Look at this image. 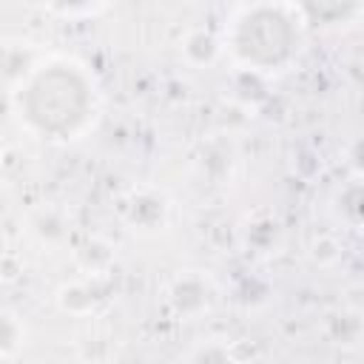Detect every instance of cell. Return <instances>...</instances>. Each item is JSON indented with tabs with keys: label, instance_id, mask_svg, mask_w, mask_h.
Segmentation results:
<instances>
[{
	"label": "cell",
	"instance_id": "obj_1",
	"mask_svg": "<svg viewBox=\"0 0 364 364\" xmlns=\"http://www.w3.org/2000/svg\"><path fill=\"white\" fill-rule=\"evenodd\" d=\"M31 117L46 128H65L80 117L82 108V85L68 74H48L43 77L28 100Z\"/></svg>",
	"mask_w": 364,
	"mask_h": 364
},
{
	"label": "cell",
	"instance_id": "obj_2",
	"mask_svg": "<svg viewBox=\"0 0 364 364\" xmlns=\"http://www.w3.org/2000/svg\"><path fill=\"white\" fill-rule=\"evenodd\" d=\"M242 46L247 54H253L259 60H276L290 46V28L284 26V20L279 14L262 11L247 20V26L242 31Z\"/></svg>",
	"mask_w": 364,
	"mask_h": 364
},
{
	"label": "cell",
	"instance_id": "obj_3",
	"mask_svg": "<svg viewBox=\"0 0 364 364\" xmlns=\"http://www.w3.org/2000/svg\"><path fill=\"white\" fill-rule=\"evenodd\" d=\"M353 0H307V9L316 14V17H336V14H344L350 9Z\"/></svg>",
	"mask_w": 364,
	"mask_h": 364
}]
</instances>
